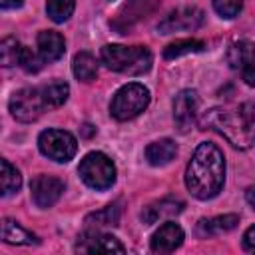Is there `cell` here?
Instances as JSON below:
<instances>
[{
  "mask_svg": "<svg viewBox=\"0 0 255 255\" xmlns=\"http://www.w3.org/2000/svg\"><path fill=\"white\" fill-rule=\"evenodd\" d=\"M223 181H225L223 151L211 141H201L195 147L185 167V187L197 199H211L223 189Z\"/></svg>",
  "mask_w": 255,
  "mask_h": 255,
  "instance_id": "obj_1",
  "label": "cell"
},
{
  "mask_svg": "<svg viewBox=\"0 0 255 255\" xmlns=\"http://www.w3.org/2000/svg\"><path fill=\"white\" fill-rule=\"evenodd\" d=\"M102 62L114 72L128 76H141L151 68L153 56L145 46L106 44L102 48Z\"/></svg>",
  "mask_w": 255,
  "mask_h": 255,
  "instance_id": "obj_2",
  "label": "cell"
},
{
  "mask_svg": "<svg viewBox=\"0 0 255 255\" xmlns=\"http://www.w3.org/2000/svg\"><path fill=\"white\" fill-rule=\"evenodd\" d=\"M201 128H209L217 133H221L229 143H233L235 147H249L253 143L251 135L247 133L241 118L237 112H225L221 108H213L209 112L203 114V118L199 120Z\"/></svg>",
  "mask_w": 255,
  "mask_h": 255,
  "instance_id": "obj_3",
  "label": "cell"
},
{
  "mask_svg": "<svg viewBox=\"0 0 255 255\" xmlns=\"http://www.w3.org/2000/svg\"><path fill=\"white\" fill-rule=\"evenodd\" d=\"M149 106V90L143 84L131 82L122 86L110 104V114L118 120V122H128L137 118L145 108Z\"/></svg>",
  "mask_w": 255,
  "mask_h": 255,
  "instance_id": "obj_4",
  "label": "cell"
},
{
  "mask_svg": "<svg viewBox=\"0 0 255 255\" xmlns=\"http://www.w3.org/2000/svg\"><path fill=\"white\" fill-rule=\"evenodd\" d=\"M78 173L82 181L96 191H106L116 183V165L102 151H90L88 155H84Z\"/></svg>",
  "mask_w": 255,
  "mask_h": 255,
  "instance_id": "obj_5",
  "label": "cell"
},
{
  "mask_svg": "<svg viewBox=\"0 0 255 255\" xmlns=\"http://www.w3.org/2000/svg\"><path fill=\"white\" fill-rule=\"evenodd\" d=\"M8 106H10L12 116L18 122H24V124L36 122L48 110L42 86H38V88H22V90L14 92Z\"/></svg>",
  "mask_w": 255,
  "mask_h": 255,
  "instance_id": "obj_6",
  "label": "cell"
},
{
  "mask_svg": "<svg viewBox=\"0 0 255 255\" xmlns=\"http://www.w3.org/2000/svg\"><path fill=\"white\" fill-rule=\"evenodd\" d=\"M38 147L40 151L58 161V163H66L70 161L76 151H78V141L76 137L70 133V131H64V129H44L40 135H38Z\"/></svg>",
  "mask_w": 255,
  "mask_h": 255,
  "instance_id": "obj_7",
  "label": "cell"
},
{
  "mask_svg": "<svg viewBox=\"0 0 255 255\" xmlns=\"http://www.w3.org/2000/svg\"><path fill=\"white\" fill-rule=\"evenodd\" d=\"M201 24H203V10H199L197 6H183L169 12L157 24V30L159 34H173L181 30H197Z\"/></svg>",
  "mask_w": 255,
  "mask_h": 255,
  "instance_id": "obj_8",
  "label": "cell"
},
{
  "mask_svg": "<svg viewBox=\"0 0 255 255\" xmlns=\"http://www.w3.org/2000/svg\"><path fill=\"white\" fill-rule=\"evenodd\" d=\"M30 193H32V201L42 207L48 209L52 207L64 193V181L56 175H46L40 173L30 181Z\"/></svg>",
  "mask_w": 255,
  "mask_h": 255,
  "instance_id": "obj_9",
  "label": "cell"
},
{
  "mask_svg": "<svg viewBox=\"0 0 255 255\" xmlns=\"http://www.w3.org/2000/svg\"><path fill=\"white\" fill-rule=\"evenodd\" d=\"M199 108V96L195 90H181L173 100V122L179 131H187L193 122Z\"/></svg>",
  "mask_w": 255,
  "mask_h": 255,
  "instance_id": "obj_10",
  "label": "cell"
},
{
  "mask_svg": "<svg viewBox=\"0 0 255 255\" xmlns=\"http://www.w3.org/2000/svg\"><path fill=\"white\" fill-rule=\"evenodd\" d=\"M76 251H82V253H124L126 249L114 235L88 229L86 233H82L78 237Z\"/></svg>",
  "mask_w": 255,
  "mask_h": 255,
  "instance_id": "obj_11",
  "label": "cell"
},
{
  "mask_svg": "<svg viewBox=\"0 0 255 255\" xmlns=\"http://www.w3.org/2000/svg\"><path fill=\"white\" fill-rule=\"evenodd\" d=\"M183 229L173 223V221H165L163 225H159V229L151 235L149 239V247L153 253H171L175 251L181 243H183Z\"/></svg>",
  "mask_w": 255,
  "mask_h": 255,
  "instance_id": "obj_12",
  "label": "cell"
},
{
  "mask_svg": "<svg viewBox=\"0 0 255 255\" xmlns=\"http://www.w3.org/2000/svg\"><path fill=\"white\" fill-rule=\"evenodd\" d=\"M36 44H38V54L44 60V64L60 60L64 56V52H66L64 36L60 32H56V30H42L38 34Z\"/></svg>",
  "mask_w": 255,
  "mask_h": 255,
  "instance_id": "obj_13",
  "label": "cell"
},
{
  "mask_svg": "<svg viewBox=\"0 0 255 255\" xmlns=\"http://www.w3.org/2000/svg\"><path fill=\"white\" fill-rule=\"evenodd\" d=\"M239 223V217L235 213H227V215H217V217H203L197 221V227H195V233L197 237L201 239H207V237H213V235H221V233H227L231 229H235Z\"/></svg>",
  "mask_w": 255,
  "mask_h": 255,
  "instance_id": "obj_14",
  "label": "cell"
},
{
  "mask_svg": "<svg viewBox=\"0 0 255 255\" xmlns=\"http://www.w3.org/2000/svg\"><path fill=\"white\" fill-rule=\"evenodd\" d=\"M181 211H183V201L171 199V197H163V199L153 201L147 207H143L141 219H143L145 225H151V223L161 221L163 217H173V215H177Z\"/></svg>",
  "mask_w": 255,
  "mask_h": 255,
  "instance_id": "obj_15",
  "label": "cell"
},
{
  "mask_svg": "<svg viewBox=\"0 0 255 255\" xmlns=\"http://www.w3.org/2000/svg\"><path fill=\"white\" fill-rule=\"evenodd\" d=\"M227 64L231 70L243 72L249 66H255V44L249 40H239L233 42L227 50Z\"/></svg>",
  "mask_w": 255,
  "mask_h": 255,
  "instance_id": "obj_16",
  "label": "cell"
},
{
  "mask_svg": "<svg viewBox=\"0 0 255 255\" xmlns=\"http://www.w3.org/2000/svg\"><path fill=\"white\" fill-rule=\"evenodd\" d=\"M175 155H177V143L173 139H169V137L151 141L145 147V159L151 165H157V167L159 165H167Z\"/></svg>",
  "mask_w": 255,
  "mask_h": 255,
  "instance_id": "obj_17",
  "label": "cell"
},
{
  "mask_svg": "<svg viewBox=\"0 0 255 255\" xmlns=\"http://www.w3.org/2000/svg\"><path fill=\"white\" fill-rule=\"evenodd\" d=\"M120 215H122V207L116 201V203L106 205L100 211L90 213L84 219V223H86V227H116L120 223Z\"/></svg>",
  "mask_w": 255,
  "mask_h": 255,
  "instance_id": "obj_18",
  "label": "cell"
},
{
  "mask_svg": "<svg viewBox=\"0 0 255 255\" xmlns=\"http://www.w3.org/2000/svg\"><path fill=\"white\" fill-rule=\"evenodd\" d=\"M2 239L6 243H12V245H34V243H38V237L34 233L26 231L22 225H18L12 219L2 221Z\"/></svg>",
  "mask_w": 255,
  "mask_h": 255,
  "instance_id": "obj_19",
  "label": "cell"
},
{
  "mask_svg": "<svg viewBox=\"0 0 255 255\" xmlns=\"http://www.w3.org/2000/svg\"><path fill=\"white\" fill-rule=\"evenodd\" d=\"M72 72L80 82H92L98 76V62L90 52H78L72 62Z\"/></svg>",
  "mask_w": 255,
  "mask_h": 255,
  "instance_id": "obj_20",
  "label": "cell"
},
{
  "mask_svg": "<svg viewBox=\"0 0 255 255\" xmlns=\"http://www.w3.org/2000/svg\"><path fill=\"white\" fill-rule=\"evenodd\" d=\"M42 92H44L48 110H56V108H60V106L66 104V100H68V96H70V86H68L66 82L54 80V82H50V84H44V86H42Z\"/></svg>",
  "mask_w": 255,
  "mask_h": 255,
  "instance_id": "obj_21",
  "label": "cell"
},
{
  "mask_svg": "<svg viewBox=\"0 0 255 255\" xmlns=\"http://www.w3.org/2000/svg\"><path fill=\"white\" fill-rule=\"evenodd\" d=\"M205 48V44L201 40H193V38H185V40H175L171 44H167L163 48V58L165 60H173L179 58L183 54H191V52H201Z\"/></svg>",
  "mask_w": 255,
  "mask_h": 255,
  "instance_id": "obj_22",
  "label": "cell"
},
{
  "mask_svg": "<svg viewBox=\"0 0 255 255\" xmlns=\"http://www.w3.org/2000/svg\"><path fill=\"white\" fill-rule=\"evenodd\" d=\"M20 187H22L20 171L8 159H2V195L8 197V195L16 193Z\"/></svg>",
  "mask_w": 255,
  "mask_h": 255,
  "instance_id": "obj_23",
  "label": "cell"
},
{
  "mask_svg": "<svg viewBox=\"0 0 255 255\" xmlns=\"http://www.w3.org/2000/svg\"><path fill=\"white\" fill-rule=\"evenodd\" d=\"M24 46L16 38H4L0 42V62L4 68H10L14 64H20Z\"/></svg>",
  "mask_w": 255,
  "mask_h": 255,
  "instance_id": "obj_24",
  "label": "cell"
},
{
  "mask_svg": "<svg viewBox=\"0 0 255 255\" xmlns=\"http://www.w3.org/2000/svg\"><path fill=\"white\" fill-rule=\"evenodd\" d=\"M76 8V0H46V12L56 24L66 22Z\"/></svg>",
  "mask_w": 255,
  "mask_h": 255,
  "instance_id": "obj_25",
  "label": "cell"
},
{
  "mask_svg": "<svg viewBox=\"0 0 255 255\" xmlns=\"http://www.w3.org/2000/svg\"><path fill=\"white\" fill-rule=\"evenodd\" d=\"M213 8L221 18H235L243 8V0H213Z\"/></svg>",
  "mask_w": 255,
  "mask_h": 255,
  "instance_id": "obj_26",
  "label": "cell"
},
{
  "mask_svg": "<svg viewBox=\"0 0 255 255\" xmlns=\"http://www.w3.org/2000/svg\"><path fill=\"white\" fill-rule=\"evenodd\" d=\"M237 114H239V118H241L245 129H247V133H249L251 139L255 141V102H245V104L237 110Z\"/></svg>",
  "mask_w": 255,
  "mask_h": 255,
  "instance_id": "obj_27",
  "label": "cell"
},
{
  "mask_svg": "<svg viewBox=\"0 0 255 255\" xmlns=\"http://www.w3.org/2000/svg\"><path fill=\"white\" fill-rule=\"evenodd\" d=\"M20 66H22L26 72L36 74V72L44 66V60L40 58V54H34L30 48L24 46V50H22V58H20Z\"/></svg>",
  "mask_w": 255,
  "mask_h": 255,
  "instance_id": "obj_28",
  "label": "cell"
},
{
  "mask_svg": "<svg viewBox=\"0 0 255 255\" xmlns=\"http://www.w3.org/2000/svg\"><path fill=\"white\" fill-rule=\"evenodd\" d=\"M243 249L249 253H255V225H251L243 233Z\"/></svg>",
  "mask_w": 255,
  "mask_h": 255,
  "instance_id": "obj_29",
  "label": "cell"
},
{
  "mask_svg": "<svg viewBox=\"0 0 255 255\" xmlns=\"http://www.w3.org/2000/svg\"><path fill=\"white\" fill-rule=\"evenodd\" d=\"M241 78H243V82H245L247 86L255 88V66H249L247 70H243V72H241Z\"/></svg>",
  "mask_w": 255,
  "mask_h": 255,
  "instance_id": "obj_30",
  "label": "cell"
},
{
  "mask_svg": "<svg viewBox=\"0 0 255 255\" xmlns=\"http://www.w3.org/2000/svg\"><path fill=\"white\" fill-rule=\"evenodd\" d=\"M4 10H12V8H20L24 4V0H0Z\"/></svg>",
  "mask_w": 255,
  "mask_h": 255,
  "instance_id": "obj_31",
  "label": "cell"
},
{
  "mask_svg": "<svg viewBox=\"0 0 255 255\" xmlns=\"http://www.w3.org/2000/svg\"><path fill=\"white\" fill-rule=\"evenodd\" d=\"M245 199H247V203L255 209V185L247 187V191H245Z\"/></svg>",
  "mask_w": 255,
  "mask_h": 255,
  "instance_id": "obj_32",
  "label": "cell"
}]
</instances>
